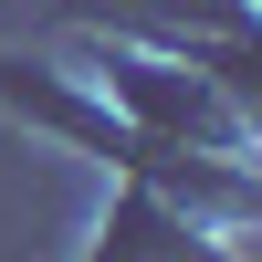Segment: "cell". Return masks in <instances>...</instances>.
Returning <instances> with one entry per match:
<instances>
[{"mask_svg": "<svg viewBox=\"0 0 262 262\" xmlns=\"http://www.w3.org/2000/svg\"><path fill=\"white\" fill-rule=\"evenodd\" d=\"M95 262H221V252H210L200 231H189L179 210L137 179V189L116 200V231H105V252H95Z\"/></svg>", "mask_w": 262, "mask_h": 262, "instance_id": "obj_1", "label": "cell"}]
</instances>
